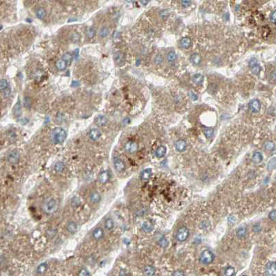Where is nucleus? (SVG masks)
Segmentation results:
<instances>
[{"label": "nucleus", "mask_w": 276, "mask_h": 276, "mask_svg": "<svg viewBox=\"0 0 276 276\" xmlns=\"http://www.w3.org/2000/svg\"><path fill=\"white\" fill-rule=\"evenodd\" d=\"M48 269V265L46 263H42L41 264H40L38 266L37 269V272L38 274H40V275H42L44 274L45 272Z\"/></svg>", "instance_id": "obj_34"}, {"label": "nucleus", "mask_w": 276, "mask_h": 276, "mask_svg": "<svg viewBox=\"0 0 276 276\" xmlns=\"http://www.w3.org/2000/svg\"><path fill=\"white\" fill-rule=\"evenodd\" d=\"M140 3L143 5H147L149 3V1H140Z\"/></svg>", "instance_id": "obj_61"}, {"label": "nucleus", "mask_w": 276, "mask_h": 276, "mask_svg": "<svg viewBox=\"0 0 276 276\" xmlns=\"http://www.w3.org/2000/svg\"><path fill=\"white\" fill-rule=\"evenodd\" d=\"M80 200L78 199V197H74V198H72V201H71V205L73 208H78L80 206Z\"/></svg>", "instance_id": "obj_40"}, {"label": "nucleus", "mask_w": 276, "mask_h": 276, "mask_svg": "<svg viewBox=\"0 0 276 276\" xmlns=\"http://www.w3.org/2000/svg\"><path fill=\"white\" fill-rule=\"evenodd\" d=\"M65 169V165L61 161H58L54 166V170L57 173H61Z\"/></svg>", "instance_id": "obj_35"}, {"label": "nucleus", "mask_w": 276, "mask_h": 276, "mask_svg": "<svg viewBox=\"0 0 276 276\" xmlns=\"http://www.w3.org/2000/svg\"><path fill=\"white\" fill-rule=\"evenodd\" d=\"M235 273V269L232 266H228L224 271V274L226 276H233Z\"/></svg>", "instance_id": "obj_39"}, {"label": "nucleus", "mask_w": 276, "mask_h": 276, "mask_svg": "<svg viewBox=\"0 0 276 276\" xmlns=\"http://www.w3.org/2000/svg\"><path fill=\"white\" fill-rule=\"evenodd\" d=\"M1 29H2V26H1V25H0V31H1Z\"/></svg>", "instance_id": "obj_62"}, {"label": "nucleus", "mask_w": 276, "mask_h": 276, "mask_svg": "<svg viewBox=\"0 0 276 276\" xmlns=\"http://www.w3.org/2000/svg\"><path fill=\"white\" fill-rule=\"evenodd\" d=\"M89 137L91 140L95 141L101 137V132L98 129H92L89 132Z\"/></svg>", "instance_id": "obj_16"}, {"label": "nucleus", "mask_w": 276, "mask_h": 276, "mask_svg": "<svg viewBox=\"0 0 276 276\" xmlns=\"http://www.w3.org/2000/svg\"><path fill=\"white\" fill-rule=\"evenodd\" d=\"M57 233V230H55V228H49L46 232V234H47V236L49 237H55V235H56Z\"/></svg>", "instance_id": "obj_47"}, {"label": "nucleus", "mask_w": 276, "mask_h": 276, "mask_svg": "<svg viewBox=\"0 0 276 276\" xmlns=\"http://www.w3.org/2000/svg\"><path fill=\"white\" fill-rule=\"evenodd\" d=\"M249 67L253 74H255V75H259L260 71H261V67H260V65L257 59L252 58L250 60Z\"/></svg>", "instance_id": "obj_6"}, {"label": "nucleus", "mask_w": 276, "mask_h": 276, "mask_svg": "<svg viewBox=\"0 0 276 276\" xmlns=\"http://www.w3.org/2000/svg\"><path fill=\"white\" fill-rule=\"evenodd\" d=\"M266 276H276V264L275 262H270L266 265Z\"/></svg>", "instance_id": "obj_8"}, {"label": "nucleus", "mask_w": 276, "mask_h": 276, "mask_svg": "<svg viewBox=\"0 0 276 276\" xmlns=\"http://www.w3.org/2000/svg\"><path fill=\"white\" fill-rule=\"evenodd\" d=\"M78 276H90V273L89 271L87 270L86 269H82L79 271Z\"/></svg>", "instance_id": "obj_49"}, {"label": "nucleus", "mask_w": 276, "mask_h": 276, "mask_svg": "<svg viewBox=\"0 0 276 276\" xmlns=\"http://www.w3.org/2000/svg\"><path fill=\"white\" fill-rule=\"evenodd\" d=\"M92 235L95 240H100L104 237L103 230L100 227H97L92 232Z\"/></svg>", "instance_id": "obj_17"}, {"label": "nucleus", "mask_w": 276, "mask_h": 276, "mask_svg": "<svg viewBox=\"0 0 276 276\" xmlns=\"http://www.w3.org/2000/svg\"><path fill=\"white\" fill-rule=\"evenodd\" d=\"M138 149V145L136 142L132 141V140H129V141L127 142L125 145V150L129 154H133L137 152Z\"/></svg>", "instance_id": "obj_7"}, {"label": "nucleus", "mask_w": 276, "mask_h": 276, "mask_svg": "<svg viewBox=\"0 0 276 276\" xmlns=\"http://www.w3.org/2000/svg\"><path fill=\"white\" fill-rule=\"evenodd\" d=\"M21 109H22L21 102H20V101H18L16 104H15V107H14V109H13L14 116H16V117H18V116H20V114H21Z\"/></svg>", "instance_id": "obj_32"}, {"label": "nucleus", "mask_w": 276, "mask_h": 276, "mask_svg": "<svg viewBox=\"0 0 276 276\" xmlns=\"http://www.w3.org/2000/svg\"><path fill=\"white\" fill-rule=\"evenodd\" d=\"M55 67H56V68L58 69V70L59 71H64L65 70L66 68H67V65L65 62V61H63L62 60H60L56 62V63H55Z\"/></svg>", "instance_id": "obj_33"}, {"label": "nucleus", "mask_w": 276, "mask_h": 276, "mask_svg": "<svg viewBox=\"0 0 276 276\" xmlns=\"http://www.w3.org/2000/svg\"><path fill=\"white\" fill-rule=\"evenodd\" d=\"M166 152H167V149L166 147L164 146V145H160L157 148L155 152L156 157L157 158H162L166 155Z\"/></svg>", "instance_id": "obj_22"}, {"label": "nucleus", "mask_w": 276, "mask_h": 276, "mask_svg": "<svg viewBox=\"0 0 276 276\" xmlns=\"http://www.w3.org/2000/svg\"><path fill=\"white\" fill-rule=\"evenodd\" d=\"M181 3L182 6H183V8H186V7H188L189 6H190L191 3H192V1H185V0H184V1H181Z\"/></svg>", "instance_id": "obj_56"}, {"label": "nucleus", "mask_w": 276, "mask_h": 276, "mask_svg": "<svg viewBox=\"0 0 276 276\" xmlns=\"http://www.w3.org/2000/svg\"><path fill=\"white\" fill-rule=\"evenodd\" d=\"M264 148L268 152H273L275 150V144L271 141H266L264 144Z\"/></svg>", "instance_id": "obj_31"}, {"label": "nucleus", "mask_w": 276, "mask_h": 276, "mask_svg": "<svg viewBox=\"0 0 276 276\" xmlns=\"http://www.w3.org/2000/svg\"><path fill=\"white\" fill-rule=\"evenodd\" d=\"M114 166L115 170L119 172H122L125 170V164L122 159L119 158H115L114 161Z\"/></svg>", "instance_id": "obj_9"}, {"label": "nucleus", "mask_w": 276, "mask_h": 276, "mask_svg": "<svg viewBox=\"0 0 276 276\" xmlns=\"http://www.w3.org/2000/svg\"><path fill=\"white\" fill-rule=\"evenodd\" d=\"M261 230H262L261 226H260L259 224H257L253 226V232H259L261 231Z\"/></svg>", "instance_id": "obj_54"}, {"label": "nucleus", "mask_w": 276, "mask_h": 276, "mask_svg": "<svg viewBox=\"0 0 276 276\" xmlns=\"http://www.w3.org/2000/svg\"><path fill=\"white\" fill-rule=\"evenodd\" d=\"M158 244H159V246H161V248L163 249H166V248L168 247V244H169V242H168V239L164 237V236H161L160 238H159L157 241Z\"/></svg>", "instance_id": "obj_29"}, {"label": "nucleus", "mask_w": 276, "mask_h": 276, "mask_svg": "<svg viewBox=\"0 0 276 276\" xmlns=\"http://www.w3.org/2000/svg\"><path fill=\"white\" fill-rule=\"evenodd\" d=\"M114 59L115 60L116 63L117 64H121L125 60V55L122 52H116V53H114Z\"/></svg>", "instance_id": "obj_25"}, {"label": "nucleus", "mask_w": 276, "mask_h": 276, "mask_svg": "<svg viewBox=\"0 0 276 276\" xmlns=\"http://www.w3.org/2000/svg\"><path fill=\"white\" fill-rule=\"evenodd\" d=\"M199 260L203 264L208 265L214 261L215 255L210 250H204L201 252Z\"/></svg>", "instance_id": "obj_3"}, {"label": "nucleus", "mask_w": 276, "mask_h": 276, "mask_svg": "<svg viewBox=\"0 0 276 276\" xmlns=\"http://www.w3.org/2000/svg\"><path fill=\"white\" fill-rule=\"evenodd\" d=\"M174 146L177 151L182 152H184V151L186 150L187 143L185 140H184L183 139H180V140H178L177 141L175 142Z\"/></svg>", "instance_id": "obj_11"}, {"label": "nucleus", "mask_w": 276, "mask_h": 276, "mask_svg": "<svg viewBox=\"0 0 276 276\" xmlns=\"http://www.w3.org/2000/svg\"><path fill=\"white\" fill-rule=\"evenodd\" d=\"M267 168H268V170L271 171L273 170L275 168V158L273 157V159H271V160L269 161L268 165H267Z\"/></svg>", "instance_id": "obj_41"}, {"label": "nucleus", "mask_w": 276, "mask_h": 276, "mask_svg": "<svg viewBox=\"0 0 276 276\" xmlns=\"http://www.w3.org/2000/svg\"><path fill=\"white\" fill-rule=\"evenodd\" d=\"M104 227L107 230L110 231L114 227V221L112 218H107L104 222Z\"/></svg>", "instance_id": "obj_24"}, {"label": "nucleus", "mask_w": 276, "mask_h": 276, "mask_svg": "<svg viewBox=\"0 0 276 276\" xmlns=\"http://www.w3.org/2000/svg\"><path fill=\"white\" fill-rule=\"evenodd\" d=\"M7 264L6 257L3 255H0V266H4Z\"/></svg>", "instance_id": "obj_50"}, {"label": "nucleus", "mask_w": 276, "mask_h": 276, "mask_svg": "<svg viewBox=\"0 0 276 276\" xmlns=\"http://www.w3.org/2000/svg\"><path fill=\"white\" fill-rule=\"evenodd\" d=\"M189 237V230L186 227L182 226L177 230L175 232L174 237L177 241L179 242H183L187 240Z\"/></svg>", "instance_id": "obj_4"}, {"label": "nucleus", "mask_w": 276, "mask_h": 276, "mask_svg": "<svg viewBox=\"0 0 276 276\" xmlns=\"http://www.w3.org/2000/svg\"><path fill=\"white\" fill-rule=\"evenodd\" d=\"M95 123L96 125L99 127H102L105 125L106 123H107V119L103 115H98L95 118Z\"/></svg>", "instance_id": "obj_20"}, {"label": "nucleus", "mask_w": 276, "mask_h": 276, "mask_svg": "<svg viewBox=\"0 0 276 276\" xmlns=\"http://www.w3.org/2000/svg\"><path fill=\"white\" fill-rule=\"evenodd\" d=\"M244 276H246V275H244Z\"/></svg>", "instance_id": "obj_63"}, {"label": "nucleus", "mask_w": 276, "mask_h": 276, "mask_svg": "<svg viewBox=\"0 0 276 276\" xmlns=\"http://www.w3.org/2000/svg\"><path fill=\"white\" fill-rule=\"evenodd\" d=\"M72 39L74 42H77L80 40V35L78 33H74L72 35Z\"/></svg>", "instance_id": "obj_53"}, {"label": "nucleus", "mask_w": 276, "mask_h": 276, "mask_svg": "<svg viewBox=\"0 0 276 276\" xmlns=\"http://www.w3.org/2000/svg\"><path fill=\"white\" fill-rule=\"evenodd\" d=\"M20 159V154L17 150H12L7 156V160L12 164H15L19 162Z\"/></svg>", "instance_id": "obj_5"}, {"label": "nucleus", "mask_w": 276, "mask_h": 276, "mask_svg": "<svg viewBox=\"0 0 276 276\" xmlns=\"http://www.w3.org/2000/svg\"><path fill=\"white\" fill-rule=\"evenodd\" d=\"M179 45L181 48H190L192 45V40L190 37H185L181 38L179 41Z\"/></svg>", "instance_id": "obj_19"}, {"label": "nucleus", "mask_w": 276, "mask_h": 276, "mask_svg": "<svg viewBox=\"0 0 276 276\" xmlns=\"http://www.w3.org/2000/svg\"><path fill=\"white\" fill-rule=\"evenodd\" d=\"M249 108L253 113H258L261 109V102L258 99L252 100L249 103Z\"/></svg>", "instance_id": "obj_10"}, {"label": "nucleus", "mask_w": 276, "mask_h": 276, "mask_svg": "<svg viewBox=\"0 0 276 276\" xmlns=\"http://www.w3.org/2000/svg\"><path fill=\"white\" fill-rule=\"evenodd\" d=\"M152 175V171L151 168H147L143 170L140 173V179L142 181H147L150 179Z\"/></svg>", "instance_id": "obj_15"}, {"label": "nucleus", "mask_w": 276, "mask_h": 276, "mask_svg": "<svg viewBox=\"0 0 276 276\" xmlns=\"http://www.w3.org/2000/svg\"><path fill=\"white\" fill-rule=\"evenodd\" d=\"M109 34V29L107 27L102 28L100 29V32H99V35H100V37H105Z\"/></svg>", "instance_id": "obj_42"}, {"label": "nucleus", "mask_w": 276, "mask_h": 276, "mask_svg": "<svg viewBox=\"0 0 276 276\" xmlns=\"http://www.w3.org/2000/svg\"><path fill=\"white\" fill-rule=\"evenodd\" d=\"M66 229L69 233L74 235L78 230V224L74 221H69L66 225Z\"/></svg>", "instance_id": "obj_12"}, {"label": "nucleus", "mask_w": 276, "mask_h": 276, "mask_svg": "<svg viewBox=\"0 0 276 276\" xmlns=\"http://www.w3.org/2000/svg\"><path fill=\"white\" fill-rule=\"evenodd\" d=\"M86 35L88 38L91 39V38L94 37V36L95 35V31L93 29H92V28H90V29H89L87 31Z\"/></svg>", "instance_id": "obj_44"}, {"label": "nucleus", "mask_w": 276, "mask_h": 276, "mask_svg": "<svg viewBox=\"0 0 276 276\" xmlns=\"http://www.w3.org/2000/svg\"><path fill=\"white\" fill-rule=\"evenodd\" d=\"M164 57H163L162 55H157V56L155 57V58H154V63H155L156 65H159L164 62Z\"/></svg>", "instance_id": "obj_45"}, {"label": "nucleus", "mask_w": 276, "mask_h": 276, "mask_svg": "<svg viewBox=\"0 0 276 276\" xmlns=\"http://www.w3.org/2000/svg\"><path fill=\"white\" fill-rule=\"evenodd\" d=\"M109 173L108 171L104 170L98 175V181L101 184H106L109 180Z\"/></svg>", "instance_id": "obj_13"}, {"label": "nucleus", "mask_w": 276, "mask_h": 276, "mask_svg": "<svg viewBox=\"0 0 276 276\" xmlns=\"http://www.w3.org/2000/svg\"><path fill=\"white\" fill-rule=\"evenodd\" d=\"M67 137V133L62 127H56L51 132L50 138L52 143L57 145H60L65 141Z\"/></svg>", "instance_id": "obj_1"}, {"label": "nucleus", "mask_w": 276, "mask_h": 276, "mask_svg": "<svg viewBox=\"0 0 276 276\" xmlns=\"http://www.w3.org/2000/svg\"><path fill=\"white\" fill-rule=\"evenodd\" d=\"M203 131H204V135L207 138H211L213 137V135H214V129L212 127H204V129H203Z\"/></svg>", "instance_id": "obj_30"}, {"label": "nucleus", "mask_w": 276, "mask_h": 276, "mask_svg": "<svg viewBox=\"0 0 276 276\" xmlns=\"http://www.w3.org/2000/svg\"><path fill=\"white\" fill-rule=\"evenodd\" d=\"M172 276H185V275L181 271H177L172 274Z\"/></svg>", "instance_id": "obj_58"}, {"label": "nucleus", "mask_w": 276, "mask_h": 276, "mask_svg": "<svg viewBox=\"0 0 276 276\" xmlns=\"http://www.w3.org/2000/svg\"><path fill=\"white\" fill-rule=\"evenodd\" d=\"M36 15H37V17L38 18L40 19V20H42V19H44V17H46V10L42 8H39L36 10Z\"/></svg>", "instance_id": "obj_37"}, {"label": "nucleus", "mask_w": 276, "mask_h": 276, "mask_svg": "<svg viewBox=\"0 0 276 276\" xmlns=\"http://www.w3.org/2000/svg\"><path fill=\"white\" fill-rule=\"evenodd\" d=\"M270 20L271 22H273V24H275V21H276V12L275 10H273L271 13L270 15Z\"/></svg>", "instance_id": "obj_52"}, {"label": "nucleus", "mask_w": 276, "mask_h": 276, "mask_svg": "<svg viewBox=\"0 0 276 276\" xmlns=\"http://www.w3.org/2000/svg\"><path fill=\"white\" fill-rule=\"evenodd\" d=\"M276 76H275V71H273V72H271V75H270V78H271V81L273 80L274 82H275V79H276Z\"/></svg>", "instance_id": "obj_59"}, {"label": "nucleus", "mask_w": 276, "mask_h": 276, "mask_svg": "<svg viewBox=\"0 0 276 276\" xmlns=\"http://www.w3.org/2000/svg\"><path fill=\"white\" fill-rule=\"evenodd\" d=\"M79 85H80L79 82H75V81H74V82H73L72 84V86L74 87H78Z\"/></svg>", "instance_id": "obj_60"}, {"label": "nucleus", "mask_w": 276, "mask_h": 276, "mask_svg": "<svg viewBox=\"0 0 276 276\" xmlns=\"http://www.w3.org/2000/svg\"><path fill=\"white\" fill-rule=\"evenodd\" d=\"M252 160L256 164H260L263 160V155L260 152H256L253 154Z\"/></svg>", "instance_id": "obj_27"}, {"label": "nucleus", "mask_w": 276, "mask_h": 276, "mask_svg": "<svg viewBox=\"0 0 276 276\" xmlns=\"http://www.w3.org/2000/svg\"><path fill=\"white\" fill-rule=\"evenodd\" d=\"M8 87V82L6 79L0 80V91L6 89Z\"/></svg>", "instance_id": "obj_43"}, {"label": "nucleus", "mask_w": 276, "mask_h": 276, "mask_svg": "<svg viewBox=\"0 0 276 276\" xmlns=\"http://www.w3.org/2000/svg\"><path fill=\"white\" fill-rule=\"evenodd\" d=\"M188 95H189V96H190V98L192 99V100H194V101H195V100H197L198 99L197 95L196 94V93L193 91H189L188 92Z\"/></svg>", "instance_id": "obj_51"}, {"label": "nucleus", "mask_w": 276, "mask_h": 276, "mask_svg": "<svg viewBox=\"0 0 276 276\" xmlns=\"http://www.w3.org/2000/svg\"><path fill=\"white\" fill-rule=\"evenodd\" d=\"M142 230L145 232H150L153 230L154 229V224L153 222L150 221H145L142 225Z\"/></svg>", "instance_id": "obj_21"}, {"label": "nucleus", "mask_w": 276, "mask_h": 276, "mask_svg": "<svg viewBox=\"0 0 276 276\" xmlns=\"http://www.w3.org/2000/svg\"><path fill=\"white\" fill-rule=\"evenodd\" d=\"M31 104H32V101L31 99L29 97H25L24 99V106L27 108H30L31 107Z\"/></svg>", "instance_id": "obj_46"}, {"label": "nucleus", "mask_w": 276, "mask_h": 276, "mask_svg": "<svg viewBox=\"0 0 276 276\" xmlns=\"http://www.w3.org/2000/svg\"><path fill=\"white\" fill-rule=\"evenodd\" d=\"M192 81H193V82L194 83V84L197 85H201L204 83V76L201 75V74H195V75H194L193 76H192Z\"/></svg>", "instance_id": "obj_23"}, {"label": "nucleus", "mask_w": 276, "mask_h": 276, "mask_svg": "<svg viewBox=\"0 0 276 276\" xmlns=\"http://www.w3.org/2000/svg\"><path fill=\"white\" fill-rule=\"evenodd\" d=\"M101 194L98 191H93L89 195V200L93 204H98L101 201Z\"/></svg>", "instance_id": "obj_14"}, {"label": "nucleus", "mask_w": 276, "mask_h": 276, "mask_svg": "<svg viewBox=\"0 0 276 276\" xmlns=\"http://www.w3.org/2000/svg\"><path fill=\"white\" fill-rule=\"evenodd\" d=\"M247 233V229L245 227H240L238 230H237V235L239 238L244 237Z\"/></svg>", "instance_id": "obj_36"}, {"label": "nucleus", "mask_w": 276, "mask_h": 276, "mask_svg": "<svg viewBox=\"0 0 276 276\" xmlns=\"http://www.w3.org/2000/svg\"><path fill=\"white\" fill-rule=\"evenodd\" d=\"M168 15H169V12H168V10H164L160 12V15L162 18H164V17H166Z\"/></svg>", "instance_id": "obj_57"}, {"label": "nucleus", "mask_w": 276, "mask_h": 276, "mask_svg": "<svg viewBox=\"0 0 276 276\" xmlns=\"http://www.w3.org/2000/svg\"><path fill=\"white\" fill-rule=\"evenodd\" d=\"M58 209V204L57 201L53 198H51L44 203L42 206V210L46 215H52L56 213Z\"/></svg>", "instance_id": "obj_2"}, {"label": "nucleus", "mask_w": 276, "mask_h": 276, "mask_svg": "<svg viewBox=\"0 0 276 276\" xmlns=\"http://www.w3.org/2000/svg\"><path fill=\"white\" fill-rule=\"evenodd\" d=\"M177 53L174 51H170L168 53L167 55L168 60L170 62L175 61V60L177 59Z\"/></svg>", "instance_id": "obj_38"}, {"label": "nucleus", "mask_w": 276, "mask_h": 276, "mask_svg": "<svg viewBox=\"0 0 276 276\" xmlns=\"http://www.w3.org/2000/svg\"><path fill=\"white\" fill-rule=\"evenodd\" d=\"M269 217L271 221H275V218H276V215H275V211H271L269 215Z\"/></svg>", "instance_id": "obj_55"}, {"label": "nucleus", "mask_w": 276, "mask_h": 276, "mask_svg": "<svg viewBox=\"0 0 276 276\" xmlns=\"http://www.w3.org/2000/svg\"><path fill=\"white\" fill-rule=\"evenodd\" d=\"M189 59H190V61L191 63H192L193 65H195V66H198L201 62V56L199 55V53H192V54L190 56V58Z\"/></svg>", "instance_id": "obj_18"}, {"label": "nucleus", "mask_w": 276, "mask_h": 276, "mask_svg": "<svg viewBox=\"0 0 276 276\" xmlns=\"http://www.w3.org/2000/svg\"><path fill=\"white\" fill-rule=\"evenodd\" d=\"M0 276H12V273L9 270L3 269L0 271Z\"/></svg>", "instance_id": "obj_48"}, {"label": "nucleus", "mask_w": 276, "mask_h": 276, "mask_svg": "<svg viewBox=\"0 0 276 276\" xmlns=\"http://www.w3.org/2000/svg\"><path fill=\"white\" fill-rule=\"evenodd\" d=\"M62 60H63V61H65V62L67 64V66L70 65L71 64H72V60H73V55H72V53H69V52H67V53H65V54L63 55Z\"/></svg>", "instance_id": "obj_28"}, {"label": "nucleus", "mask_w": 276, "mask_h": 276, "mask_svg": "<svg viewBox=\"0 0 276 276\" xmlns=\"http://www.w3.org/2000/svg\"><path fill=\"white\" fill-rule=\"evenodd\" d=\"M156 270L154 266H145L143 269V273L146 276H153L155 274Z\"/></svg>", "instance_id": "obj_26"}]
</instances>
